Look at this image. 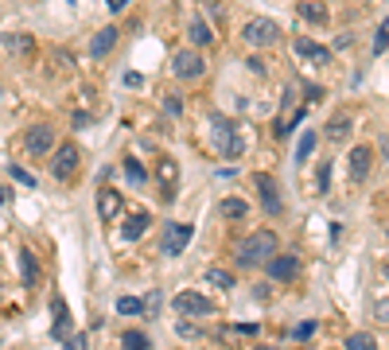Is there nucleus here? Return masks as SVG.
I'll return each instance as SVG.
<instances>
[{
	"label": "nucleus",
	"mask_w": 389,
	"mask_h": 350,
	"mask_svg": "<svg viewBox=\"0 0 389 350\" xmlns=\"http://www.w3.org/2000/svg\"><path fill=\"white\" fill-rule=\"evenodd\" d=\"M389 47V16L381 20V27H378V35H374V55H381V51Z\"/></svg>",
	"instance_id": "c756f323"
},
{
	"label": "nucleus",
	"mask_w": 389,
	"mask_h": 350,
	"mask_svg": "<svg viewBox=\"0 0 389 350\" xmlns=\"http://www.w3.org/2000/svg\"><path fill=\"white\" fill-rule=\"evenodd\" d=\"M218 214H222V218H246V214H249V202H242V199H222V202H218Z\"/></svg>",
	"instance_id": "6ab92c4d"
},
{
	"label": "nucleus",
	"mask_w": 389,
	"mask_h": 350,
	"mask_svg": "<svg viewBox=\"0 0 389 350\" xmlns=\"http://www.w3.org/2000/svg\"><path fill=\"white\" fill-rule=\"evenodd\" d=\"M0 98H4V90H0Z\"/></svg>",
	"instance_id": "4c0bfd02"
},
{
	"label": "nucleus",
	"mask_w": 389,
	"mask_h": 350,
	"mask_svg": "<svg viewBox=\"0 0 389 350\" xmlns=\"http://www.w3.org/2000/svg\"><path fill=\"white\" fill-rule=\"evenodd\" d=\"M206 284H214V288H234V276H230L226 268H206Z\"/></svg>",
	"instance_id": "393cba45"
},
{
	"label": "nucleus",
	"mask_w": 389,
	"mask_h": 350,
	"mask_svg": "<svg viewBox=\"0 0 389 350\" xmlns=\"http://www.w3.org/2000/svg\"><path fill=\"white\" fill-rule=\"evenodd\" d=\"M300 16L312 20V24H323V20H327V8H323L319 0H300Z\"/></svg>",
	"instance_id": "aec40b11"
},
{
	"label": "nucleus",
	"mask_w": 389,
	"mask_h": 350,
	"mask_svg": "<svg viewBox=\"0 0 389 350\" xmlns=\"http://www.w3.org/2000/svg\"><path fill=\"white\" fill-rule=\"evenodd\" d=\"M312 148H315V133H312V129H308V133L300 136V144H296V156H292V160H296V164H308V156H312Z\"/></svg>",
	"instance_id": "b1692460"
},
{
	"label": "nucleus",
	"mask_w": 389,
	"mask_h": 350,
	"mask_svg": "<svg viewBox=\"0 0 389 350\" xmlns=\"http://www.w3.org/2000/svg\"><path fill=\"white\" fill-rule=\"evenodd\" d=\"M51 308H55V327H51V335H55V339H67V335H70V316H67V304H62V300H51Z\"/></svg>",
	"instance_id": "a211bd4d"
},
{
	"label": "nucleus",
	"mask_w": 389,
	"mask_h": 350,
	"mask_svg": "<svg viewBox=\"0 0 389 350\" xmlns=\"http://www.w3.org/2000/svg\"><path fill=\"white\" fill-rule=\"evenodd\" d=\"M315 191H319V195L331 191V164H327V160H323L319 171H315Z\"/></svg>",
	"instance_id": "cd10ccee"
},
{
	"label": "nucleus",
	"mask_w": 389,
	"mask_h": 350,
	"mask_svg": "<svg viewBox=\"0 0 389 350\" xmlns=\"http://www.w3.org/2000/svg\"><path fill=\"white\" fill-rule=\"evenodd\" d=\"M8 199H12V191H8V187H0V207H4Z\"/></svg>",
	"instance_id": "e433bc0d"
},
{
	"label": "nucleus",
	"mask_w": 389,
	"mask_h": 350,
	"mask_svg": "<svg viewBox=\"0 0 389 350\" xmlns=\"http://www.w3.org/2000/svg\"><path fill=\"white\" fill-rule=\"evenodd\" d=\"M312 335H315V323H300L296 327V339H312Z\"/></svg>",
	"instance_id": "72a5a7b5"
},
{
	"label": "nucleus",
	"mask_w": 389,
	"mask_h": 350,
	"mask_svg": "<svg viewBox=\"0 0 389 350\" xmlns=\"http://www.w3.org/2000/svg\"><path fill=\"white\" fill-rule=\"evenodd\" d=\"M347 346H350V350H370V346H374V335L358 331V335H350V339H347Z\"/></svg>",
	"instance_id": "7c9ffc66"
},
{
	"label": "nucleus",
	"mask_w": 389,
	"mask_h": 350,
	"mask_svg": "<svg viewBox=\"0 0 389 350\" xmlns=\"http://www.w3.org/2000/svg\"><path fill=\"white\" fill-rule=\"evenodd\" d=\"M148 222H152L148 214H133V218H128V226H125V242H136V238H140V233L148 230Z\"/></svg>",
	"instance_id": "412c9836"
},
{
	"label": "nucleus",
	"mask_w": 389,
	"mask_h": 350,
	"mask_svg": "<svg viewBox=\"0 0 389 350\" xmlns=\"http://www.w3.org/2000/svg\"><path fill=\"white\" fill-rule=\"evenodd\" d=\"M211 129H214V144H218V152L222 156H242V148H246V141H242V136H237V129L230 125L226 117H214L211 121Z\"/></svg>",
	"instance_id": "f03ea898"
},
{
	"label": "nucleus",
	"mask_w": 389,
	"mask_h": 350,
	"mask_svg": "<svg viewBox=\"0 0 389 350\" xmlns=\"http://www.w3.org/2000/svg\"><path fill=\"white\" fill-rule=\"evenodd\" d=\"M4 43H8L16 55H27V51H35V39H32V35H8Z\"/></svg>",
	"instance_id": "bb28decb"
},
{
	"label": "nucleus",
	"mask_w": 389,
	"mask_h": 350,
	"mask_svg": "<svg viewBox=\"0 0 389 350\" xmlns=\"http://www.w3.org/2000/svg\"><path fill=\"white\" fill-rule=\"evenodd\" d=\"M156 183H160L164 199H176V183H179V164L171 156H156Z\"/></svg>",
	"instance_id": "39448f33"
},
{
	"label": "nucleus",
	"mask_w": 389,
	"mask_h": 350,
	"mask_svg": "<svg viewBox=\"0 0 389 350\" xmlns=\"http://www.w3.org/2000/svg\"><path fill=\"white\" fill-rule=\"evenodd\" d=\"M253 183L261 187V202H265V214H272V218H277L280 210H284V202H280V195H277V183H272L269 175H253Z\"/></svg>",
	"instance_id": "9b49d317"
},
{
	"label": "nucleus",
	"mask_w": 389,
	"mask_h": 350,
	"mask_svg": "<svg viewBox=\"0 0 389 350\" xmlns=\"http://www.w3.org/2000/svg\"><path fill=\"white\" fill-rule=\"evenodd\" d=\"M128 4H133V0H110V12H113V16H117V12H125Z\"/></svg>",
	"instance_id": "f704fd0d"
},
{
	"label": "nucleus",
	"mask_w": 389,
	"mask_h": 350,
	"mask_svg": "<svg viewBox=\"0 0 389 350\" xmlns=\"http://www.w3.org/2000/svg\"><path fill=\"white\" fill-rule=\"evenodd\" d=\"M117 35H121L117 27H102V32L90 39V55H93V58H105L113 47H117Z\"/></svg>",
	"instance_id": "4468645a"
},
{
	"label": "nucleus",
	"mask_w": 389,
	"mask_h": 350,
	"mask_svg": "<svg viewBox=\"0 0 389 350\" xmlns=\"http://www.w3.org/2000/svg\"><path fill=\"white\" fill-rule=\"evenodd\" d=\"M350 133V117H331L327 121V141H343Z\"/></svg>",
	"instance_id": "4be33fe9"
},
{
	"label": "nucleus",
	"mask_w": 389,
	"mask_h": 350,
	"mask_svg": "<svg viewBox=\"0 0 389 350\" xmlns=\"http://www.w3.org/2000/svg\"><path fill=\"white\" fill-rule=\"evenodd\" d=\"M12 175H16V183H24V187H32V191H35V175L32 171H24V167L12 164Z\"/></svg>",
	"instance_id": "2f4dec72"
},
{
	"label": "nucleus",
	"mask_w": 389,
	"mask_h": 350,
	"mask_svg": "<svg viewBox=\"0 0 389 350\" xmlns=\"http://www.w3.org/2000/svg\"><path fill=\"white\" fill-rule=\"evenodd\" d=\"M125 179H128L133 187H144V183H148V171H144L136 160H125Z\"/></svg>",
	"instance_id": "5701e85b"
},
{
	"label": "nucleus",
	"mask_w": 389,
	"mask_h": 350,
	"mask_svg": "<svg viewBox=\"0 0 389 350\" xmlns=\"http://www.w3.org/2000/svg\"><path fill=\"white\" fill-rule=\"evenodd\" d=\"M117 311H121V316H140V311H144V300H136V296H121V300H117Z\"/></svg>",
	"instance_id": "a878e982"
},
{
	"label": "nucleus",
	"mask_w": 389,
	"mask_h": 350,
	"mask_svg": "<svg viewBox=\"0 0 389 350\" xmlns=\"http://www.w3.org/2000/svg\"><path fill=\"white\" fill-rule=\"evenodd\" d=\"M296 55L304 58V63H312V67H327L331 63V51L312 43V39H296Z\"/></svg>",
	"instance_id": "f8f14e48"
},
{
	"label": "nucleus",
	"mask_w": 389,
	"mask_h": 350,
	"mask_svg": "<svg viewBox=\"0 0 389 350\" xmlns=\"http://www.w3.org/2000/svg\"><path fill=\"white\" fill-rule=\"evenodd\" d=\"M121 346H128V350H144V346H148V339H144V331H125V335H121Z\"/></svg>",
	"instance_id": "c85d7f7f"
},
{
	"label": "nucleus",
	"mask_w": 389,
	"mask_h": 350,
	"mask_svg": "<svg viewBox=\"0 0 389 350\" xmlns=\"http://www.w3.org/2000/svg\"><path fill=\"white\" fill-rule=\"evenodd\" d=\"M164 105H168V113H179V109H183V105H179L176 93H168V101H164Z\"/></svg>",
	"instance_id": "c9c22d12"
},
{
	"label": "nucleus",
	"mask_w": 389,
	"mask_h": 350,
	"mask_svg": "<svg viewBox=\"0 0 389 350\" xmlns=\"http://www.w3.org/2000/svg\"><path fill=\"white\" fill-rule=\"evenodd\" d=\"M272 253H280V242H277L272 230H257L237 245V261H242V265H265Z\"/></svg>",
	"instance_id": "f257e3e1"
},
{
	"label": "nucleus",
	"mask_w": 389,
	"mask_h": 350,
	"mask_svg": "<svg viewBox=\"0 0 389 350\" xmlns=\"http://www.w3.org/2000/svg\"><path fill=\"white\" fill-rule=\"evenodd\" d=\"M171 308H176L179 316H211L214 304L206 300V296H199V292H179L176 300H171Z\"/></svg>",
	"instance_id": "0eeeda50"
},
{
	"label": "nucleus",
	"mask_w": 389,
	"mask_h": 350,
	"mask_svg": "<svg viewBox=\"0 0 389 350\" xmlns=\"http://www.w3.org/2000/svg\"><path fill=\"white\" fill-rule=\"evenodd\" d=\"M265 268H269V276L280 280V284H288V280H296L300 276V261L292 257V253H272V257L265 261Z\"/></svg>",
	"instance_id": "423d86ee"
},
{
	"label": "nucleus",
	"mask_w": 389,
	"mask_h": 350,
	"mask_svg": "<svg viewBox=\"0 0 389 350\" xmlns=\"http://www.w3.org/2000/svg\"><path fill=\"white\" fill-rule=\"evenodd\" d=\"M171 70H176L179 78H199L206 70V63H203V55H199V51H179L176 63H171Z\"/></svg>",
	"instance_id": "1a4fd4ad"
},
{
	"label": "nucleus",
	"mask_w": 389,
	"mask_h": 350,
	"mask_svg": "<svg viewBox=\"0 0 389 350\" xmlns=\"http://www.w3.org/2000/svg\"><path fill=\"white\" fill-rule=\"evenodd\" d=\"M370 160H374V152L366 148V144L350 152V179H355V183H362L366 175H370Z\"/></svg>",
	"instance_id": "2eb2a0df"
},
{
	"label": "nucleus",
	"mask_w": 389,
	"mask_h": 350,
	"mask_svg": "<svg viewBox=\"0 0 389 350\" xmlns=\"http://www.w3.org/2000/svg\"><path fill=\"white\" fill-rule=\"evenodd\" d=\"M187 39H191L194 47H211V43H214V32H211V24H206V20L194 16L191 24H187Z\"/></svg>",
	"instance_id": "dca6fc26"
},
{
	"label": "nucleus",
	"mask_w": 389,
	"mask_h": 350,
	"mask_svg": "<svg viewBox=\"0 0 389 350\" xmlns=\"http://www.w3.org/2000/svg\"><path fill=\"white\" fill-rule=\"evenodd\" d=\"M176 335H179V339H199L203 331H199L194 323H179V327H176Z\"/></svg>",
	"instance_id": "473e14b6"
},
{
	"label": "nucleus",
	"mask_w": 389,
	"mask_h": 350,
	"mask_svg": "<svg viewBox=\"0 0 389 350\" xmlns=\"http://www.w3.org/2000/svg\"><path fill=\"white\" fill-rule=\"evenodd\" d=\"M74 167H78V148H74V144L55 148V160H51V175H55V179H70Z\"/></svg>",
	"instance_id": "6e6552de"
},
{
	"label": "nucleus",
	"mask_w": 389,
	"mask_h": 350,
	"mask_svg": "<svg viewBox=\"0 0 389 350\" xmlns=\"http://www.w3.org/2000/svg\"><path fill=\"white\" fill-rule=\"evenodd\" d=\"M24 148L32 152V156H47V152L55 148V133H51L47 125H35L32 133L24 136Z\"/></svg>",
	"instance_id": "9d476101"
},
{
	"label": "nucleus",
	"mask_w": 389,
	"mask_h": 350,
	"mask_svg": "<svg viewBox=\"0 0 389 350\" xmlns=\"http://www.w3.org/2000/svg\"><path fill=\"white\" fill-rule=\"evenodd\" d=\"M117 214H121V195L113 191V187H102V191H98V218H102V222H113Z\"/></svg>",
	"instance_id": "ddd939ff"
},
{
	"label": "nucleus",
	"mask_w": 389,
	"mask_h": 350,
	"mask_svg": "<svg viewBox=\"0 0 389 350\" xmlns=\"http://www.w3.org/2000/svg\"><path fill=\"white\" fill-rule=\"evenodd\" d=\"M242 39H246L249 47H272V43L280 39V27L272 24V20H249V24L242 27Z\"/></svg>",
	"instance_id": "7ed1b4c3"
},
{
	"label": "nucleus",
	"mask_w": 389,
	"mask_h": 350,
	"mask_svg": "<svg viewBox=\"0 0 389 350\" xmlns=\"http://www.w3.org/2000/svg\"><path fill=\"white\" fill-rule=\"evenodd\" d=\"M67 4H74V0H67Z\"/></svg>",
	"instance_id": "58836bf2"
},
{
	"label": "nucleus",
	"mask_w": 389,
	"mask_h": 350,
	"mask_svg": "<svg viewBox=\"0 0 389 350\" xmlns=\"http://www.w3.org/2000/svg\"><path fill=\"white\" fill-rule=\"evenodd\" d=\"M16 257H20V276H24V284H27V288H32V284L39 280V265H35L32 249H20Z\"/></svg>",
	"instance_id": "f3484780"
},
{
	"label": "nucleus",
	"mask_w": 389,
	"mask_h": 350,
	"mask_svg": "<svg viewBox=\"0 0 389 350\" xmlns=\"http://www.w3.org/2000/svg\"><path fill=\"white\" fill-rule=\"evenodd\" d=\"M191 238H194V226H191V222H168L160 249L168 253V257H179V253L187 249V242H191Z\"/></svg>",
	"instance_id": "20e7f679"
}]
</instances>
